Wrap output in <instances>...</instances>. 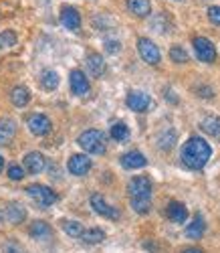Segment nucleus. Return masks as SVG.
Segmentation results:
<instances>
[{
  "label": "nucleus",
  "instance_id": "1",
  "mask_svg": "<svg viewBox=\"0 0 220 253\" xmlns=\"http://www.w3.org/2000/svg\"><path fill=\"white\" fill-rule=\"evenodd\" d=\"M210 156H212L210 144L200 136L188 138V142L182 146V152H180L182 164L186 168H190V170H202V168L208 164Z\"/></svg>",
  "mask_w": 220,
  "mask_h": 253
},
{
  "label": "nucleus",
  "instance_id": "2",
  "mask_svg": "<svg viewBox=\"0 0 220 253\" xmlns=\"http://www.w3.org/2000/svg\"><path fill=\"white\" fill-rule=\"evenodd\" d=\"M77 144L89 154H103L105 152V134L101 130H85L77 138Z\"/></svg>",
  "mask_w": 220,
  "mask_h": 253
},
{
  "label": "nucleus",
  "instance_id": "3",
  "mask_svg": "<svg viewBox=\"0 0 220 253\" xmlns=\"http://www.w3.org/2000/svg\"><path fill=\"white\" fill-rule=\"evenodd\" d=\"M27 195H29L40 209H47V207H51V205H55V203L59 201L57 193L53 191V188L45 186V184H31V186H27Z\"/></svg>",
  "mask_w": 220,
  "mask_h": 253
},
{
  "label": "nucleus",
  "instance_id": "4",
  "mask_svg": "<svg viewBox=\"0 0 220 253\" xmlns=\"http://www.w3.org/2000/svg\"><path fill=\"white\" fill-rule=\"evenodd\" d=\"M131 201H151V180L147 176H134L127 182Z\"/></svg>",
  "mask_w": 220,
  "mask_h": 253
},
{
  "label": "nucleus",
  "instance_id": "5",
  "mask_svg": "<svg viewBox=\"0 0 220 253\" xmlns=\"http://www.w3.org/2000/svg\"><path fill=\"white\" fill-rule=\"evenodd\" d=\"M27 219V211L20 203H6L0 205V223L8 225H20Z\"/></svg>",
  "mask_w": 220,
  "mask_h": 253
},
{
  "label": "nucleus",
  "instance_id": "6",
  "mask_svg": "<svg viewBox=\"0 0 220 253\" xmlns=\"http://www.w3.org/2000/svg\"><path fill=\"white\" fill-rule=\"evenodd\" d=\"M138 51H140V57L147 63V65H158L160 59H162L158 45H153V41H149L147 37L138 39Z\"/></svg>",
  "mask_w": 220,
  "mask_h": 253
},
{
  "label": "nucleus",
  "instance_id": "7",
  "mask_svg": "<svg viewBox=\"0 0 220 253\" xmlns=\"http://www.w3.org/2000/svg\"><path fill=\"white\" fill-rule=\"evenodd\" d=\"M196 57L200 59L202 63H214L216 61V47L212 45V41L206 37H194L192 41Z\"/></svg>",
  "mask_w": 220,
  "mask_h": 253
},
{
  "label": "nucleus",
  "instance_id": "8",
  "mask_svg": "<svg viewBox=\"0 0 220 253\" xmlns=\"http://www.w3.org/2000/svg\"><path fill=\"white\" fill-rule=\"evenodd\" d=\"M59 20L65 29H69L73 33H77L81 29V14L75 6H61V14H59Z\"/></svg>",
  "mask_w": 220,
  "mask_h": 253
},
{
  "label": "nucleus",
  "instance_id": "9",
  "mask_svg": "<svg viewBox=\"0 0 220 253\" xmlns=\"http://www.w3.org/2000/svg\"><path fill=\"white\" fill-rule=\"evenodd\" d=\"M125 103L129 110H134L138 114H144L151 108V97L144 91H129L127 97H125Z\"/></svg>",
  "mask_w": 220,
  "mask_h": 253
},
{
  "label": "nucleus",
  "instance_id": "10",
  "mask_svg": "<svg viewBox=\"0 0 220 253\" xmlns=\"http://www.w3.org/2000/svg\"><path fill=\"white\" fill-rule=\"evenodd\" d=\"M27 126H29V130L35 134V136H47L53 128V124L51 120L45 116V114H33L27 118Z\"/></svg>",
  "mask_w": 220,
  "mask_h": 253
},
{
  "label": "nucleus",
  "instance_id": "11",
  "mask_svg": "<svg viewBox=\"0 0 220 253\" xmlns=\"http://www.w3.org/2000/svg\"><path fill=\"white\" fill-rule=\"evenodd\" d=\"M91 158L89 156H85V154H73L67 162V168H69V172L75 174V176H85L87 172L91 170Z\"/></svg>",
  "mask_w": 220,
  "mask_h": 253
},
{
  "label": "nucleus",
  "instance_id": "12",
  "mask_svg": "<svg viewBox=\"0 0 220 253\" xmlns=\"http://www.w3.org/2000/svg\"><path fill=\"white\" fill-rule=\"evenodd\" d=\"M91 207H93V211L97 215H101L105 219H111V221L119 219V211L109 205L101 195H91Z\"/></svg>",
  "mask_w": 220,
  "mask_h": 253
},
{
  "label": "nucleus",
  "instance_id": "13",
  "mask_svg": "<svg viewBox=\"0 0 220 253\" xmlns=\"http://www.w3.org/2000/svg\"><path fill=\"white\" fill-rule=\"evenodd\" d=\"M69 83H71V91L79 97L89 93V79L85 77V73L81 69H73L69 73Z\"/></svg>",
  "mask_w": 220,
  "mask_h": 253
},
{
  "label": "nucleus",
  "instance_id": "14",
  "mask_svg": "<svg viewBox=\"0 0 220 253\" xmlns=\"http://www.w3.org/2000/svg\"><path fill=\"white\" fill-rule=\"evenodd\" d=\"M119 162L123 168H127V170H138V168H144L147 164V158L140 150H129L119 158Z\"/></svg>",
  "mask_w": 220,
  "mask_h": 253
},
{
  "label": "nucleus",
  "instance_id": "15",
  "mask_svg": "<svg viewBox=\"0 0 220 253\" xmlns=\"http://www.w3.org/2000/svg\"><path fill=\"white\" fill-rule=\"evenodd\" d=\"M166 215H168V219L174 221V223H186V219H188V209H186V205H182V203H178V201H170V203H168V209H166Z\"/></svg>",
  "mask_w": 220,
  "mask_h": 253
},
{
  "label": "nucleus",
  "instance_id": "16",
  "mask_svg": "<svg viewBox=\"0 0 220 253\" xmlns=\"http://www.w3.org/2000/svg\"><path fill=\"white\" fill-rule=\"evenodd\" d=\"M16 136V122L12 118H0V144L6 146Z\"/></svg>",
  "mask_w": 220,
  "mask_h": 253
},
{
  "label": "nucleus",
  "instance_id": "17",
  "mask_svg": "<svg viewBox=\"0 0 220 253\" xmlns=\"http://www.w3.org/2000/svg\"><path fill=\"white\" fill-rule=\"evenodd\" d=\"M45 166H47V162H45V156H42L40 152H29L25 156V168L31 174H40L42 170H45Z\"/></svg>",
  "mask_w": 220,
  "mask_h": 253
},
{
  "label": "nucleus",
  "instance_id": "18",
  "mask_svg": "<svg viewBox=\"0 0 220 253\" xmlns=\"http://www.w3.org/2000/svg\"><path fill=\"white\" fill-rule=\"evenodd\" d=\"M125 4H127V10L134 16L146 18V16L151 14V2L149 0H125Z\"/></svg>",
  "mask_w": 220,
  "mask_h": 253
},
{
  "label": "nucleus",
  "instance_id": "19",
  "mask_svg": "<svg viewBox=\"0 0 220 253\" xmlns=\"http://www.w3.org/2000/svg\"><path fill=\"white\" fill-rule=\"evenodd\" d=\"M204 231H206V223H204V217L200 213H196L194 215V221L186 227V237L188 239H200L204 235Z\"/></svg>",
  "mask_w": 220,
  "mask_h": 253
},
{
  "label": "nucleus",
  "instance_id": "20",
  "mask_svg": "<svg viewBox=\"0 0 220 253\" xmlns=\"http://www.w3.org/2000/svg\"><path fill=\"white\" fill-rule=\"evenodd\" d=\"M87 69H89L91 77H101L105 73V61L99 53H89L87 55Z\"/></svg>",
  "mask_w": 220,
  "mask_h": 253
},
{
  "label": "nucleus",
  "instance_id": "21",
  "mask_svg": "<svg viewBox=\"0 0 220 253\" xmlns=\"http://www.w3.org/2000/svg\"><path fill=\"white\" fill-rule=\"evenodd\" d=\"M29 235H31L33 239H49V237L53 235V229H51V225L45 223V221H35V223L31 225V229H29Z\"/></svg>",
  "mask_w": 220,
  "mask_h": 253
},
{
  "label": "nucleus",
  "instance_id": "22",
  "mask_svg": "<svg viewBox=\"0 0 220 253\" xmlns=\"http://www.w3.org/2000/svg\"><path fill=\"white\" fill-rule=\"evenodd\" d=\"M10 101H12V105H16V108H25V105L31 101V91L25 85H16L10 91Z\"/></svg>",
  "mask_w": 220,
  "mask_h": 253
},
{
  "label": "nucleus",
  "instance_id": "23",
  "mask_svg": "<svg viewBox=\"0 0 220 253\" xmlns=\"http://www.w3.org/2000/svg\"><path fill=\"white\" fill-rule=\"evenodd\" d=\"M40 83H42V87H45L47 91H53L59 87V73L53 71V69H45L40 73Z\"/></svg>",
  "mask_w": 220,
  "mask_h": 253
},
{
  "label": "nucleus",
  "instance_id": "24",
  "mask_svg": "<svg viewBox=\"0 0 220 253\" xmlns=\"http://www.w3.org/2000/svg\"><path fill=\"white\" fill-rule=\"evenodd\" d=\"M200 128H202V132H206L210 136H220V118H216V116L204 118L200 122Z\"/></svg>",
  "mask_w": 220,
  "mask_h": 253
},
{
  "label": "nucleus",
  "instance_id": "25",
  "mask_svg": "<svg viewBox=\"0 0 220 253\" xmlns=\"http://www.w3.org/2000/svg\"><path fill=\"white\" fill-rule=\"evenodd\" d=\"M83 243H87V245H95V243H101L103 239H105V233L101 229H85L83 231V235L79 237Z\"/></svg>",
  "mask_w": 220,
  "mask_h": 253
},
{
  "label": "nucleus",
  "instance_id": "26",
  "mask_svg": "<svg viewBox=\"0 0 220 253\" xmlns=\"http://www.w3.org/2000/svg\"><path fill=\"white\" fill-rule=\"evenodd\" d=\"M111 138L115 142H125L129 138V128L125 126V122H115L111 126Z\"/></svg>",
  "mask_w": 220,
  "mask_h": 253
},
{
  "label": "nucleus",
  "instance_id": "27",
  "mask_svg": "<svg viewBox=\"0 0 220 253\" xmlns=\"http://www.w3.org/2000/svg\"><path fill=\"white\" fill-rule=\"evenodd\" d=\"M61 225H63V231H65V233H67L69 237H81L83 231H85L79 221H61Z\"/></svg>",
  "mask_w": 220,
  "mask_h": 253
},
{
  "label": "nucleus",
  "instance_id": "28",
  "mask_svg": "<svg viewBox=\"0 0 220 253\" xmlns=\"http://www.w3.org/2000/svg\"><path fill=\"white\" fill-rule=\"evenodd\" d=\"M176 144V132L174 130H166L164 134L158 136V148L160 150H170Z\"/></svg>",
  "mask_w": 220,
  "mask_h": 253
},
{
  "label": "nucleus",
  "instance_id": "29",
  "mask_svg": "<svg viewBox=\"0 0 220 253\" xmlns=\"http://www.w3.org/2000/svg\"><path fill=\"white\" fill-rule=\"evenodd\" d=\"M14 45H16V35L12 31L0 33V51H2V49H10Z\"/></svg>",
  "mask_w": 220,
  "mask_h": 253
},
{
  "label": "nucleus",
  "instance_id": "30",
  "mask_svg": "<svg viewBox=\"0 0 220 253\" xmlns=\"http://www.w3.org/2000/svg\"><path fill=\"white\" fill-rule=\"evenodd\" d=\"M170 59H172L174 63H188V53H186V49H182L180 45H174V47L170 49Z\"/></svg>",
  "mask_w": 220,
  "mask_h": 253
},
{
  "label": "nucleus",
  "instance_id": "31",
  "mask_svg": "<svg viewBox=\"0 0 220 253\" xmlns=\"http://www.w3.org/2000/svg\"><path fill=\"white\" fill-rule=\"evenodd\" d=\"M6 174H8L10 180H23L25 178V168L20 166V164H10Z\"/></svg>",
  "mask_w": 220,
  "mask_h": 253
},
{
  "label": "nucleus",
  "instance_id": "32",
  "mask_svg": "<svg viewBox=\"0 0 220 253\" xmlns=\"http://www.w3.org/2000/svg\"><path fill=\"white\" fill-rule=\"evenodd\" d=\"M131 207H134L136 213L146 215V213H149V209H151V201H131Z\"/></svg>",
  "mask_w": 220,
  "mask_h": 253
},
{
  "label": "nucleus",
  "instance_id": "33",
  "mask_svg": "<svg viewBox=\"0 0 220 253\" xmlns=\"http://www.w3.org/2000/svg\"><path fill=\"white\" fill-rule=\"evenodd\" d=\"M208 18L212 25H218L220 27V6H210L208 8Z\"/></svg>",
  "mask_w": 220,
  "mask_h": 253
},
{
  "label": "nucleus",
  "instance_id": "34",
  "mask_svg": "<svg viewBox=\"0 0 220 253\" xmlns=\"http://www.w3.org/2000/svg\"><path fill=\"white\" fill-rule=\"evenodd\" d=\"M119 49H121L119 41H105V51L107 53H117Z\"/></svg>",
  "mask_w": 220,
  "mask_h": 253
},
{
  "label": "nucleus",
  "instance_id": "35",
  "mask_svg": "<svg viewBox=\"0 0 220 253\" xmlns=\"http://www.w3.org/2000/svg\"><path fill=\"white\" fill-rule=\"evenodd\" d=\"M4 251H6V253H23V247L16 245L14 241H8V243L4 245Z\"/></svg>",
  "mask_w": 220,
  "mask_h": 253
},
{
  "label": "nucleus",
  "instance_id": "36",
  "mask_svg": "<svg viewBox=\"0 0 220 253\" xmlns=\"http://www.w3.org/2000/svg\"><path fill=\"white\" fill-rule=\"evenodd\" d=\"M196 91H198V95H200V97H212V93H214V91H212L210 87H206V85H204V87H198Z\"/></svg>",
  "mask_w": 220,
  "mask_h": 253
},
{
  "label": "nucleus",
  "instance_id": "37",
  "mask_svg": "<svg viewBox=\"0 0 220 253\" xmlns=\"http://www.w3.org/2000/svg\"><path fill=\"white\" fill-rule=\"evenodd\" d=\"M182 253H204L202 249H198V247H188V249H184Z\"/></svg>",
  "mask_w": 220,
  "mask_h": 253
},
{
  "label": "nucleus",
  "instance_id": "38",
  "mask_svg": "<svg viewBox=\"0 0 220 253\" xmlns=\"http://www.w3.org/2000/svg\"><path fill=\"white\" fill-rule=\"evenodd\" d=\"M166 97H168V99H170L172 103H176V101H178V99H176V95H174V91H170V89L166 91Z\"/></svg>",
  "mask_w": 220,
  "mask_h": 253
},
{
  "label": "nucleus",
  "instance_id": "39",
  "mask_svg": "<svg viewBox=\"0 0 220 253\" xmlns=\"http://www.w3.org/2000/svg\"><path fill=\"white\" fill-rule=\"evenodd\" d=\"M2 168H4V158L0 156V172H2Z\"/></svg>",
  "mask_w": 220,
  "mask_h": 253
}]
</instances>
